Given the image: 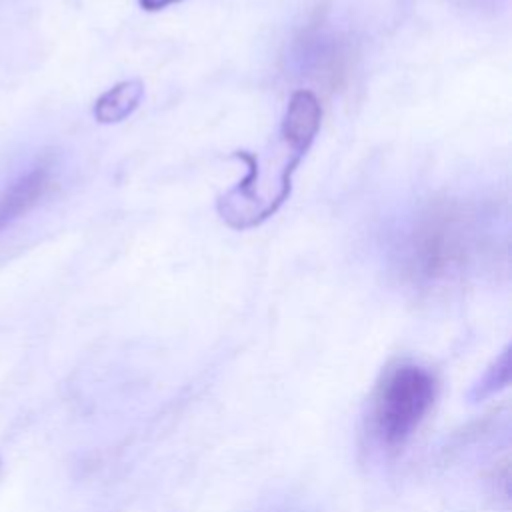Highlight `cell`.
<instances>
[{"instance_id": "3957f363", "label": "cell", "mask_w": 512, "mask_h": 512, "mask_svg": "<svg viewBox=\"0 0 512 512\" xmlns=\"http://www.w3.org/2000/svg\"><path fill=\"white\" fill-rule=\"evenodd\" d=\"M434 374L416 362L390 366L370 402V432L384 448L402 446L420 426L436 398Z\"/></svg>"}, {"instance_id": "277c9868", "label": "cell", "mask_w": 512, "mask_h": 512, "mask_svg": "<svg viewBox=\"0 0 512 512\" xmlns=\"http://www.w3.org/2000/svg\"><path fill=\"white\" fill-rule=\"evenodd\" d=\"M54 162L40 158L0 188V232L24 218L52 188Z\"/></svg>"}, {"instance_id": "5b68a950", "label": "cell", "mask_w": 512, "mask_h": 512, "mask_svg": "<svg viewBox=\"0 0 512 512\" xmlns=\"http://www.w3.org/2000/svg\"><path fill=\"white\" fill-rule=\"evenodd\" d=\"M144 86L140 80H124L108 88L94 102V118L100 124H116L128 118L140 104Z\"/></svg>"}, {"instance_id": "7a4b0ae2", "label": "cell", "mask_w": 512, "mask_h": 512, "mask_svg": "<svg viewBox=\"0 0 512 512\" xmlns=\"http://www.w3.org/2000/svg\"><path fill=\"white\" fill-rule=\"evenodd\" d=\"M478 250V224L458 204L426 210L404 244V264L422 282L444 280L462 270Z\"/></svg>"}, {"instance_id": "6da1fadb", "label": "cell", "mask_w": 512, "mask_h": 512, "mask_svg": "<svg viewBox=\"0 0 512 512\" xmlns=\"http://www.w3.org/2000/svg\"><path fill=\"white\" fill-rule=\"evenodd\" d=\"M322 106L310 90L292 94L280 132L260 154L236 152L248 164V174L216 202L220 218L236 230L258 226L290 196L292 174L314 142Z\"/></svg>"}, {"instance_id": "52a82bcc", "label": "cell", "mask_w": 512, "mask_h": 512, "mask_svg": "<svg viewBox=\"0 0 512 512\" xmlns=\"http://www.w3.org/2000/svg\"><path fill=\"white\" fill-rule=\"evenodd\" d=\"M174 2H180V0H140V6H142L144 10L154 12V10H162V8H166V6L174 4Z\"/></svg>"}, {"instance_id": "8992f818", "label": "cell", "mask_w": 512, "mask_h": 512, "mask_svg": "<svg viewBox=\"0 0 512 512\" xmlns=\"http://www.w3.org/2000/svg\"><path fill=\"white\" fill-rule=\"evenodd\" d=\"M510 378V348L502 352V356L496 360V364L486 372V376L476 386V398H482L486 394L496 392L498 388H504Z\"/></svg>"}]
</instances>
